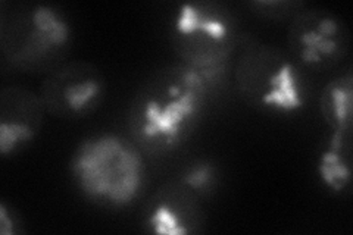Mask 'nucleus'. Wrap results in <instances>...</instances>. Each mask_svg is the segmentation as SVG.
<instances>
[{
	"mask_svg": "<svg viewBox=\"0 0 353 235\" xmlns=\"http://www.w3.org/2000/svg\"><path fill=\"white\" fill-rule=\"evenodd\" d=\"M215 85L183 62L157 72L131 105L128 124L132 140L150 154L172 152L197 127Z\"/></svg>",
	"mask_w": 353,
	"mask_h": 235,
	"instance_id": "1",
	"label": "nucleus"
},
{
	"mask_svg": "<svg viewBox=\"0 0 353 235\" xmlns=\"http://www.w3.org/2000/svg\"><path fill=\"white\" fill-rule=\"evenodd\" d=\"M71 172L84 197L110 209L130 206L145 184L141 149L117 134L83 141L72 154Z\"/></svg>",
	"mask_w": 353,
	"mask_h": 235,
	"instance_id": "2",
	"label": "nucleus"
},
{
	"mask_svg": "<svg viewBox=\"0 0 353 235\" xmlns=\"http://www.w3.org/2000/svg\"><path fill=\"white\" fill-rule=\"evenodd\" d=\"M70 39L68 22L49 5L26 3L2 12L0 46L19 70H50L66 53Z\"/></svg>",
	"mask_w": 353,
	"mask_h": 235,
	"instance_id": "3",
	"label": "nucleus"
},
{
	"mask_svg": "<svg viewBox=\"0 0 353 235\" xmlns=\"http://www.w3.org/2000/svg\"><path fill=\"white\" fill-rule=\"evenodd\" d=\"M172 39L181 62L218 84L236 46V25L221 5L190 2L176 10Z\"/></svg>",
	"mask_w": 353,
	"mask_h": 235,
	"instance_id": "4",
	"label": "nucleus"
},
{
	"mask_svg": "<svg viewBox=\"0 0 353 235\" xmlns=\"http://www.w3.org/2000/svg\"><path fill=\"white\" fill-rule=\"evenodd\" d=\"M236 81L241 96L261 109L287 114L306 102L302 70L275 48L246 49L237 63Z\"/></svg>",
	"mask_w": 353,
	"mask_h": 235,
	"instance_id": "5",
	"label": "nucleus"
},
{
	"mask_svg": "<svg viewBox=\"0 0 353 235\" xmlns=\"http://www.w3.org/2000/svg\"><path fill=\"white\" fill-rule=\"evenodd\" d=\"M290 58L299 68L325 71L346 54L349 37L343 22L327 10L297 12L289 30Z\"/></svg>",
	"mask_w": 353,
	"mask_h": 235,
	"instance_id": "6",
	"label": "nucleus"
},
{
	"mask_svg": "<svg viewBox=\"0 0 353 235\" xmlns=\"http://www.w3.org/2000/svg\"><path fill=\"white\" fill-rule=\"evenodd\" d=\"M105 81L94 66L81 62L53 70L44 80L40 99L44 109L62 118H80L102 102Z\"/></svg>",
	"mask_w": 353,
	"mask_h": 235,
	"instance_id": "7",
	"label": "nucleus"
},
{
	"mask_svg": "<svg viewBox=\"0 0 353 235\" xmlns=\"http://www.w3.org/2000/svg\"><path fill=\"white\" fill-rule=\"evenodd\" d=\"M148 225L157 234L184 235L201 229V197L181 181L163 185L150 200Z\"/></svg>",
	"mask_w": 353,
	"mask_h": 235,
	"instance_id": "8",
	"label": "nucleus"
},
{
	"mask_svg": "<svg viewBox=\"0 0 353 235\" xmlns=\"http://www.w3.org/2000/svg\"><path fill=\"white\" fill-rule=\"evenodd\" d=\"M44 105L24 88L3 90L0 100V152L8 156L24 147L41 127Z\"/></svg>",
	"mask_w": 353,
	"mask_h": 235,
	"instance_id": "9",
	"label": "nucleus"
},
{
	"mask_svg": "<svg viewBox=\"0 0 353 235\" xmlns=\"http://www.w3.org/2000/svg\"><path fill=\"white\" fill-rule=\"evenodd\" d=\"M352 132L333 131L327 149L319 159L318 171L328 188L341 192L352 176Z\"/></svg>",
	"mask_w": 353,
	"mask_h": 235,
	"instance_id": "10",
	"label": "nucleus"
},
{
	"mask_svg": "<svg viewBox=\"0 0 353 235\" xmlns=\"http://www.w3.org/2000/svg\"><path fill=\"white\" fill-rule=\"evenodd\" d=\"M352 74L341 75L331 81L321 96V110L327 124L333 131L352 132L353 92Z\"/></svg>",
	"mask_w": 353,
	"mask_h": 235,
	"instance_id": "11",
	"label": "nucleus"
},
{
	"mask_svg": "<svg viewBox=\"0 0 353 235\" xmlns=\"http://www.w3.org/2000/svg\"><path fill=\"white\" fill-rule=\"evenodd\" d=\"M215 180V167L208 162H197L187 167L179 181H181L185 187H189L199 197H203L212 192Z\"/></svg>",
	"mask_w": 353,
	"mask_h": 235,
	"instance_id": "12",
	"label": "nucleus"
},
{
	"mask_svg": "<svg viewBox=\"0 0 353 235\" xmlns=\"http://www.w3.org/2000/svg\"><path fill=\"white\" fill-rule=\"evenodd\" d=\"M261 14H267L271 18H285L289 15H296L302 8V3L293 2H259L255 3Z\"/></svg>",
	"mask_w": 353,
	"mask_h": 235,
	"instance_id": "13",
	"label": "nucleus"
},
{
	"mask_svg": "<svg viewBox=\"0 0 353 235\" xmlns=\"http://www.w3.org/2000/svg\"><path fill=\"white\" fill-rule=\"evenodd\" d=\"M19 225L21 222L14 212H9L5 203L0 206V231H2V234H17L21 231Z\"/></svg>",
	"mask_w": 353,
	"mask_h": 235,
	"instance_id": "14",
	"label": "nucleus"
}]
</instances>
